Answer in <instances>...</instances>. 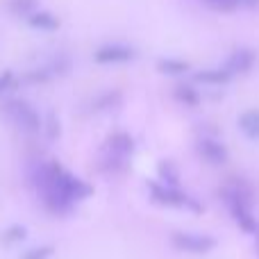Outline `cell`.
Wrapping results in <instances>:
<instances>
[{"label":"cell","mask_w":259,"mask_h":259,"mask_svg":"<svg viewBox=\"0 0 259 259\" xmlns=\"http://www.w3.org/2000/svg\"><path fill=\"white\" fill-rule=\"evenodd\" d=\"M36 184H39L41 196L50 211H66L75 200H82L94 191L89 184L71 175L57 161H50L39 170Z\"/></svg>","instance_id":"obj_1"},{"label":"cell","mask_w":259,"mask_h":259,"mask_svg":"<svg viewBox=\"0 0 259 259\" xmlns=\"http://www.w3.org/2000/svg\"><path fill=\"white\" fill-rule=\"evenodd\" d=\"M173 246L178 250L184 252H193V255H202V252H209L216 246L214 237H207V234H191V232H175L173 237Z\"/></svg>","instance_id":"obj_2"},{"label":"cell","mask_w":259,"mask_h":259,"mask_svg":"<svg viewBox=\"0 0 259 259\" xmlns=\"http://www.w3.org/2000/svg\"><path fill=\"white\" fill-rule=\"evenodd\" d=\"M148 189H150V196L155 198L157 202H161V205H168V207H182L189 202L187 193L180 191V189H175L173 184H157V182H150L148 184Z\"/></svg>","instance_id":"obj_3"},{"label":"cell","mask_w":259,"mask_h":259,"mask_svg":"<svg viewBox=\"0 0 259 259\" xmlns=\"http://www.w3.org/2000/svg\"><path fill=\"white\" fill-rule=\"evenodd\" d=\"M94 57L98 64H123V62H130V59L134 57V50L127 48V46H123V44H112V46L98 48Z\"/></svg>","instance_id":"obj_4"},{"label":"cell","mask_w":259,"mask_h":259,"mask_svg":"<svg viewBox=\"0 0 259 259\" xmlns=\"http://www.w3.org/2000/svg\"><path fill=\"white\" fill-rule=\"evenodd\" d=\"M7 109H9V114H12V118H16V123L21 127L30 130V132L39 130V116H36V112L27 103H23V100H14Z\"/></svg>","instance_id":"obj_5"},{"label":"cell","mask_w":259,"mask_h":259,"mask_svg":"<svg viewBox=\"0 0 259 259\" xmlns=\"http://www.w3.org/2000/svg\"><path fill=\"white\" fill-rule=\"evenodd\" d=\"M198 150H200V155L205 157L207 161H211V164H223V161L228 159V148L221 141H214V139H200V141H198Z\"/></svg>","instance_id":"obj_6"},{"label":"cell","mask_w":259,"mask_h":259,"mask_svg":"<svg viewBox=\"0 0 259 259\" xmlns=\"http://www.w3.org/2000/svg\"><path fill=\"white\" fill-rule=\"evenodd\" d=\"M255 53L250 48H239L232 53V57L228 59V71L230 73H246L255 66Z\"/></svg>","instance_id":"obj_7"},{"label":"cell","mask_w":259,"mask_h":259,"mask_svg":"<svg viewBox=\"0 0 259 259\" xmlns=\"http://www.w3.org/2000/svg\"><path fill=\"white\" fill-rule=\"evenodd\" d=\"M107 148L112 155L127 157V155H132V150H134V139L130 137L127 132H114L112 137L107 139Z\"/></svg>","instance_id":"obj_8"},{"label":"cell","mask_w":259,"mask_h":259,"mask_svg":"<svg viewBox=\"0 0 259 259\" xmlns=\"http://www.w3.org/2000/svg\"><path fill=\"white\" fill-rule=\"evenodd\" d=\"M27 23H30L32 27H36V30H46V32H53L59 27V18L53 16L50 12H41V9L32 12L30 16H27Z\"/></svg>","instance_id":"obj_9"},{"label":"cell","mask_w":259,"mask_h":259,"mask_svg":"<svg viewBox=\"0 0 259 259\" xmlns=\"http://www.w3.org/2000/svg\"><path fill=\"white\" fill-rule=\"evenodd\" d=\"M230 77H232V73L228 71V68H207V71H200L196 73V77L193 80L196 82H205V84H228Z\"/></svg>","instance_id":"obj_10"},{"label":"cell","mask_w":259,"mask_h":259,"mask_svg":"<svg viewBox=\"0 0 259 259\" xmlns=\"http://www.w3.org/2000/svg\"><path fill=\"white\" fill-rule=\"evenodd\" d=\"M239 127L250 139H259V109H250L239 118Z\"/></svg>","instance_id":"obj_11"},{"label":"cell","mask_w":259,"mask_h":259,"mask_svg":"<svg viewBox=\"0 0 259 259\" xmlns=\"http://www.w3.org/2000/svg\"><path fill=\"white\" fill-rule=\"evenodd\" d=\"M159 71L166 73V75H182V73L189 71V64L182 62V59H159Z\"/></svg>","instance_id":"obj_12"},{"label":"cell","mask_w":259,"mask_h":259,"mask_svg":"<svg viewBox=\"0 0 259 259\" xmlns=\"http://www.w3.org/2000/svg\"><path fill=\"white\" fill-rule=\"evenodd\" d=\"M0 239H3L5 246H14V243H21L23 239H25V228H23V225H12V228L5 230Z\"/></svg>","instance_id":"obj_13"},{"label":"cell","mask_w":259,"mask_h":259,"mask_svg":"<svg viewBox=\"0 0 259 259\" xmlns=\"http://www.w3.org/2000/svg\"><path fill=\"white\" fill-rule=\"evenodd\" d=\"M175 96H178V100H182V103H187V105H198L200 103V94H198L193 87H189V84H180L178 89H175Z\"/></svg>","instance_id":"obj_14"},{"label":"cell","mask_w":259,"mask_h":259,"mask_svg":"<svg viewBox=\"0 0 259 259\" xmlns=\"http://www.w3.org/2000/svg\"><path fill=\"white\" fill-rule=\"evenodd\" d=\"M9 7L16 14H27V16H30L32 12H36V0H12Z\"/></svg>","instance_id":"obj_15"},{"label":"cell","mask_w":259,"mask_h":259,"mask_svg":"<svg viewBox=\"0 0 259 259\" xmlns=\"http://www.w3.org/2000/svg\"><path fill=\"white\" fill-rule=\"evenodd\" d=\"M53 255V246H39V248H30L21 255V259H48Z\"/></svg>","instance_id":"obj_16"},{"label":"cell","mask_w":259,"mask_h":259,"mask_svg":"<svg viewBox=\"0 0 259 259\" xmlns=\"http://www.w3.org/2000/svg\"><path fill=\"white\" fill-rule=\"evenodd\" d=\"M57 134H59V123H57V118H55V116H50L48 118V137L55 139Z\"/></svg>","instance_id":"obj_17"},{"label":"cell","mask_w":259,"mask_h":259,"mask_svg":"<svg viewBox=\"0 0 259 259\" xmlns=\"http://www.w3.org/2000/svg\"><path fill=\"white\" fill-rule=\"evenodd\" d=\"M12 82H14V75L9 71H5L3 75H0V91H5L7 87H12Z\"/></svg>","instance_id":"obj_18"},{"label":"cell","mask_w":259,"mask_h":259,"mask_svg":"<svg viewBox=\"0 0 259 259\" xmlns=\"http://www.w3.org/2000/svg\"><path fill=\"white\" fill-rule=\"evenodd\" d=\"M209 3L219 5V7H223V9H232V7L239 5V0H209Z\"/></svg>","instance_id":"obj_19"},{"label":"cell","mask_w":259,"mask_h":259,"mask_svg":"<svg viewBox=\"0 0 259 259\" xmlns=\"http://www.w3.org/2000/svg\"><path fill=\"white\" fill-rule=\"evenodd\" d=\"M259 0H239V5H248V7H252V5H257Z\"/></svg>","instance_id":"obj_20"},{"label":"cell","mask_w":259,"mask_h":259,"mask_svg":"<svg viewBox=\"0 0 259 259\" xmlns=\"http://www.w3.org/2000/svg\"><path fill=\"white\" fill-rule=\"evenodd\" d=\"M257 252H259V243H257Z\"/></svg>","instance_id":"obj_21"}]
</instances>
